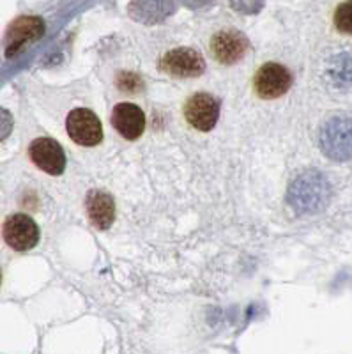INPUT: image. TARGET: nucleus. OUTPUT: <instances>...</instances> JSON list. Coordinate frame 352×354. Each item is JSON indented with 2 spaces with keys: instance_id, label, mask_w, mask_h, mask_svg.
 <instances>
[{
  "instance_id": "nucleus-1",
  "label": "nucleus",
  "mask_w": 352,
  "mask_h": 354,
  "mask_svg": "<svg viewBox=\"0 0 352 354\" xmlns=\"http://www.w3.org/2000/svg\"><path fill=\"white\" fill-rule=\"evenodd\" d=\"M331 185L317 170H308L296 177L288 188V204L299 214L317 213L329 202Z\"/></svg>"
},
{
  "instance_id": "nucleus-2",
  "label": "nucleus",
  "mask_w": 352,
  "mask_h": 354,
  "mask_svg": "<svg viewBox=\"0 0 352 354\" xmlns=\"http://www.w3.org/2000/svg\"><path fill=\"white\" fill-rule=\"evenodd\" d=\"M322 153L335 161L352 160V119L336 115L322 124L319 133Z\"/></svg>"
},
{
  "instance_id": "nucleus-3",
  "label": "nucleus",
  "mask_w": 352,
  "mask_h": 354,
  "mask_svg": "<svg viewBox=\"0 0 352 354\" xmlns=\"http://www.w3.org/2000/svg\"><path fill=\"white\" fill-rule=\"evenodd\" d=\"M66 129L73 142L84 147H93L98 145L103 138V128H101L100 119L96 113L87 109H76L69 112Z\"/></svg>"
},
{
  "instance_id": "nucleus-4",
  "label": "nucleus",
  "mask_w": 352,
  "mask_h": 354,
  "mask_svg": "<svg viewBox=\"0 0 352 354\" xmlns=\"http://www.w3.org/2000/svg\"><path fill=\"white\" fill-rule=\"evenodd\" d=\"M160 68L167 75L176 78H195L201 77L205 69V62L202 55L193 48H176L170 50L161 59Z\"/></svg>"
},
{
  "instance_id": "nucleus-5",
  "label": "nucleus",
  "mask_w": 352,
  "mask_h": 354,
  "mask_svg": "<svg viewBox=\"0 0 352 354\" xmlns=\"http://www.w3.org/2000/svg\"><path fill=\"white\" fill-rule=\"evenodd\" d=\"M293 85V75L277 62L264 64L255 75V91L264 100H275L287 93Z\"/></svg>"
},
{
  "instance_id": "nucleus-6",
  "label": "nucleus",
  "mask_w": 352,
  "mask_h": 354,
  "mask_svg": "<svg viewBox=\"0 0 352 354\" xmlns=\"http://www.w3.org/2000/svg\"><path fill=\"white\" fill-rule=\"evenodd\" d=\"M4 239L12 250L27 252L39 241V229L36 221L27 214H12L4 223Z\"/></svg>"
},
{
  "instance_id": "nucleus-7",
  "label": "nucleus",
  "mask_w": 352,
  "mask_h": 354,
  "mask_svg": "<svg viewBox=\"0 0 352 354\" xmlns=\"http://www.w3.org/2000/svg\"><path fill=\"white\" fill-rule=\"evenodd\" d=\"M186 121L201 131H209L216 126L220 117V101L211 94L198 93L188 100L185 106Z\"/></svg>"
},
{
  "instance_id": "nucleus-8",
  "label": "nucleus",
  "mask_w": 352,
  "mask_h": 354,
  "mask_svg": "<svg viewBox=\"0 0 352 354\" xmlns=\"http://www.w3.org/2000/svg\"><path fill=\"white\" fill-rule=\"evenodd\" d=\"M248 39L239 30H220L212 36L211 50L212 55L216 57V61L221 64H236L246 55L248 52Z\"/></svg>"
},
{
  "instance_id": "nucleus-9",
  "label": "nucleus",
  "mask_w": 352,
  "mask_h": 354,
  "mask_svg": "<svg viewBox=\"0 0 352 354\" xmlns=\"http://www.w3.org/2000/svg\"><path fill=\"white\" fill-rule=\"evenodd\" d=\"M30 160L50 176H60L66 169V154L59 144L52 138H37L28 147Z\"/></svg>"
},
{
  "instance_id": "nucleus-10",
  "label": "nucleus",
  "mask_w": 352,
  "mask_h": 354,
  "mask_svg": "<svg viewBox=\"0 0 352 354\" xmlns=\"http://www.w3.org/2000/svg\"><path fill=\"white\" fill-rule=\"evenodd\" d=\"M44 34V21L37 17H24L12 21L8 30V50L6 55L12 57L20 52L25 44L39 39Z\"/></svg>"
},
{
  "instance_id": "nucleus-11",
  "label": "nucleus",
  "mask_w": 352,
  "mask_h": 354,
  "mask_svg": "<svg viewBox=\"0 0 352 354\" xmlns=\"http://www.w3.org/2000/svg\"><path fill=\"white\" fill-rule=\"evenodd\" d=\"M113 128L128 140H135L144 133L145 115L140 109L133 103H120L113 109L112 113Z\"/></svg>"
},
{
  "instance_id": "nucleus-12",
  "label": "nucleus",
  "mask_w": 352,
  "mask_h": 354,
  "mask_svg": "<svg viewBox=\"0 0 352 354\" xmlns=\"http://www.w3.org/2000/svg\"><path fill=\"white\" fill-rule=\"evenodd\" d=\"M176 11V0H131L129 15L133 20L154 25L167 20Z\"/></svg>"
},
{
  "instance_id": "nucleus-13",
  "label": "nucleus",
  "mask_w": 352,
  "mask_h": 354,
  "mask_svg": "<svg viewBox=\"0 0 352 354\" xmlns=\"http://www.w3.org/2000/svg\"><path fill=\"white\" fill-rule=\"evenodd\" d=\"M87 213L91 221L100 230H106L115 218V204L113 198L104 192L94 189L87 195Z\"/></svg>"
},
{
  "instance_id": "nucleus-14",
  "label": "nucleus",
  "mask_w": 352,
  "mask_h": 354,
  "mask_svg": "<svg viewBox=\"0 0 352 354\" xmlns=\"http://www.w3.org/2000/svg\"><path fill=\"white\" fill-rule=\"evenodd\" d=\"M328 75L335 84L352 85V55L344 53L331 59L328 66Z\"/></svg>"
},
{
  "instance_id": "nucleus-15",
  "label": "nucleus",
  "mask_w": 352,
  "mask_h": 354,
  "mask_svg": "<svg viewBox=\"0 0 352 354\" xmlns=\"http://www.w3.org/2000/svg\"><path fill=\"white\" fill-rule=\"evenodd\" d=\"M336 28L344 34H352V0H345L335 12Z\"/></svg>"
},
{
  "instance_id": "nucleus-16",
  "label": "nucleus",
  "mask_w": 352,
  "mask_h": 354,
  "mask_svg": "<svg viewBox=\"0 0 352 354\" xmlns=\"http://www.w3.org/2000/svg\"><path fill=\"white\" fill-rule=\"evenodd\" d=\"M228 4L241 15H257L264 6V0H228Z\"/></svg>"
},
{
  "instance_id": "nucleus-17",
  "label": "nucleus",
  "mask_w": 352,
  "mask_h": 354,
  "mask_svg": "<svg viewBox=\"0 0 352 354\" xmlns=\"http://www.w3.org/2000/svg\"><path fill=\"white\" fill-rule=\"evenodd\" d=\"M117 85L120 87V91L124 88L126 93H136V91H140L144 87L140 77H136L135 73H120L117 77Z\"/></svg>"
},
{
  "instance_id": "nucleus-18",
  "label": "nucleus",
  "mask_w": 352,
  "mask_h": 354,
  "mask_svg": "<svg viewBox=\"0 0 352 354\" xmlns=\"http://www.w3.org/2000/svg\"><path fill=\"white\" fill-rule=\"evenodd\" d=\"M12 129V115L6 109H0V142L11 135Z\"/></svg>"
},
{
  "instance_id": "nucleus-19",
  "label": "nucleus",
  "mask_w": 352,
  "mask_h": 354,
  "mask_svg": "<svg viewBox=\"0 0 352 354\" xmlns=\"http://www.w3.org/2000/svg\"><path fill=\"white\" fill-rule=\"evenodd\" d=\"M186 8H192V9H201L204 6H209L212 0H180Z\"/></svg>"
}]
</instances>
